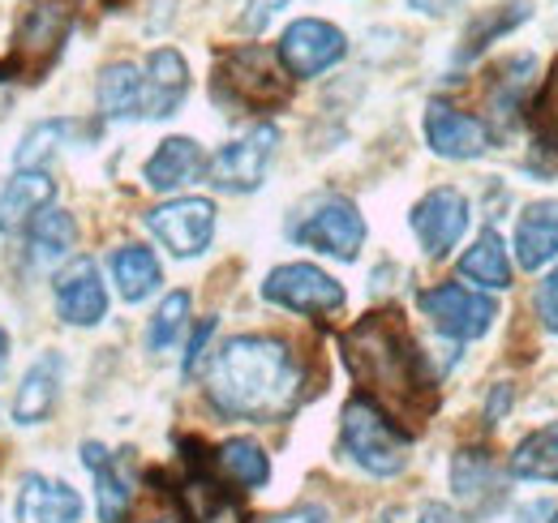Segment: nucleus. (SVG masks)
Listing matches in <instances>:
<instances>
[{"label": "nucleus", "instance_id": "nucleus-37", "mask_svg": "<svg viewBox=\"0 0 558 523\" xmlns=\"http://www.w3.org/2000/svg\"><path fill=\"white\" fill-rule=\"evenodd\" d=\"M511 399H515V391H511L507 382H498V387L489 391V403H486V425H498V421H502V412H511Z\"/></svg>", "mask_w": 558, "mask_h": 523}, {"label": "nucleus", "instance_id": "nucleus-16", "mask_svg": "<svg viewBox=\"0 0 558 523\" xmlns=\"http://www.w3.org/2000/svg\"><path fill=\"white\" fill-rule=\"evenodd\" d=\"M537 73H542V61L520 52V57H507L498 73H494V86H489V121L498 133H511L520 125L524 108H529V95L537 86Z\"/></svg>", "mask_w": 558, "mask_h": 523}, {"label": "nucleus", "instance_id": "nucleus-12", "mask_svg": "<svg viewBox=\"0 0 558 523\" xmlns=\"http://www.w3.org/2000/svg\"><path fill=\"white\" fill-rule=\"evenodd\" d=\"M469 215H473V206L456 185H438V190L421 197L413 215H409V223H413V236L421 241L425 258H447L464 241Z\"/></svg>", "mask_w": 558, "mask_h": 523}, {"label": "nucleus", "instance_id": "nucleus-36", "mask_svg": "<svg viewBox=\"0 0 558 523\" xmlns=\"http://www.w3.org/2000/svg\"><path fill=\"white\" fill-rule=\"evenodd\" d=\"M279 9H288V0H245V13H241V31H267L271 26V17H276Z\"/></svg>", "mask_w": 558, "mask_h": 523}, {"label": "nucleus", "instance_id": "nucleus-22", "mask_svg": "<svg viewBox=\"0 0 558 523\" xmlns=\"http://www.w3.org/2000/svg\"><path fill=\"white\" fill-rule=\"evenodd\" d=\"M57 197V181L48 168H17L0 190V232L31 223L39 210H48Z\"/></svg>", "mask_w": 558, "mask_h": 523}, {"label": "nucleus", "instance_id": "nucleus-13", "mask_svg": "<svg viewBox=\"0 0 558 523\" xmlns=\"http://www.w3.org/2000/svg\"><path fill=\"white\" fill-rule=\"evenodd\" d=\"M425 146L438 155V159H451V163H469V159H482L489 150V130L486 121L460 112L456 104L447 99H429L425 104Z\"/></svg>", "mask_w": 558, "mask_h": 523}, {"label": "nucleus", "instance_id": "nucleus-26", "mask_svg": "<svg viewBox=\"0 0 558 523\" xmlns=\"http://www.w3.org/2000/svg\"><path fill=\"white\" fill-rule=\"evenodd\" d=\"M507 472L515 481H537V485H555L558 481V421L533 429L529 438L515 442V451L507 459Z\"/></svg>", "mask_w": 558, "mask_h": 523}, {"label": "nucleus", "instance_id": "nucleus-11", "mask_svg": "<svg viewBox=\"0 0 558 523\" xmlns=\"http://www.w3.org/2000/svg\"><path fill=\"white\" fill-rule=\"evenodd\" d=\"M279 130L276 125H254L241 133L236 142L219 146V155L210 159V185L223 194H254L267 181V168L276 159Z\"/></svg>", "mask_w": 558, "mask_h": 523}, {"label": "nucleus", "instance_id": "nucleus-19", "mask_svg": "<svg viewBox=\"0 0 558 523\" xmlns=\"http://www.w3.org/2000/svg\"><path fill=\"white\" fill-rule=\"evenodd\" d=\"M203 168H207V155H203V146L194 137H163L155 146V155L142 163V181L155 194H177L190 181H198Z\"/></svg>", "mask_w": 558, "mask_h": 523}, {"label": "nucleus", "instance_id": "nucleus-40", "mask_svg": "<svg viewBox=\"0 0 558 523\" xmlns=\"http://www.w3.org/2000/svg\"><path fill=\"white\" fill-rule=\"evenodd\" d=\"M460 0H409V9H417V13H429V17H438V13H451Z\"/></svg>", "mask_w": 558, "mask_h": 523}, {"label": "nucleus", "instance_id": "nucleus-38", "mask_svg": "<svg viewBox=\"0 0 558 523\" xmlns=\"http://www.w3.org/2000/svg\"><path fill=\"white\" fill-rule=\"evenodd\" d=\"M267 523H327V511L323 507H292L283 515H271Z\"/></svg>", "mask_w": 558, "mask_h": 523}, {"label": "nucleus", "instance_id": "nucleus-7", "mask_svg": "<svg viewBox=\"0 0 558 523\" xmlns=\"http://www.w3.org/2000/svg\"><path fill=\"white\" fill-rule=\"evenodd\" d=\"M263 301H271L288 314H305V318H331L344 309V288L340 279H331L323 266L310 262H288L276 266L263 279Z\"/></svg>", "mask_w": 558, "mask_h": 523}, {"label": "nucleus", "instance_id": "nucleus-24", "mask_svg": "<svg viewBox=\"0 0 558 523\" xmlns=\"http://www.w3.org/2000/svg\"><path fill=\"white\" fill-rule=\"evenodd\" d=\"M73 245H77V219L61 206H48L26 223V254L35 266H52V262L70 258Z\"/></svg>", "mask_w": 558, "mask_h": 523}, {"label": "nucleus", "instance_id": "nucleus-35", "mask_svg": "<svg viewBox=\"0 0 558 523\" xmlns=\"http://www.w3.org/2000/svg\"><path fill=\"white\" fill-rule=\"evenodd\" d=\"M215 318H203L198 323V330L190 335V348H185V361H181V369H185V378H194L198 374V365H203V356H207V343H210V335H215Z\"/></svg>", "mask_w": 558, "mask_h": 523}, {"label": "nucleus", "instance_id": "nucleus-43", "mask_svg": "<svg viewBox=\"0 0 558 523\" xmlns=\"http://www.w3.org/2000/svg\"><path fill=\"white\" fill-rule=\"evenodd\" d=\"M150 523H181V520H150Z\"/></svg>", "mask_w": 558, "mask_h": 523}, {"label": "nucleus", "instance_id": "nucleus-6", "mask_svg": "<svg viewBox=\"0 0 558 523\" xmlns=\"http://www.w3.org/2000/svg\"><path fill=\"white\" fill-rule=\"evenodd\" d=\"M70 26H73V4L70 0H39L17 35H13V52H9V69L22 77V82H39L52 61L61 57L65 39H70Z\"/></svg>", "mask_w": 558, "mask_h": 523}, {"label": "nucleus", "instance_id": "nucleus-31", "mask_svg": "<svg viewBox=\"0 0 558 523\" xmlns=\"http://www.w3.org/2000/svg\"><path fill=\"white\" fill-rule=\"evenodd\" d=\"M190 292H168L163 301H159V309L150 314V327H146V348L150 352H168L177 339H181V330L190 323Z\"/></svg>", "mask_w": 558, "mask_h": 523}, {"label": "nucleus", "instance_id": "nucleus-42", "mask_svg": "<svg viewBox=\"0 0 558 523\" xmlns=\"http://www.w3.org/2000/svg\"><path fill=\"white\" fill-rule=\"evenodd\" d=\"M546 523H558V507H555V511H550V520H546Z\"/></svg>", "mask_w": 558, "mask_h": 523}, {"label": "nucleus", "instance_id": "nucleus-1", "mask_svg": "<svg viewBox=\"0 0 558 523\" xmlns=\"http://www.w3.org/2000/svg\"><path fill=\"white\" fill-rule=\"evenodd\" d=\"M207 399L232 421H283L301 403L296 352L276 335H232L210 361Z\"/></svg>", "mask_w": 558, "mask_h": 523}, {"label": "nucleus", "instance_id": "nucleus-33", "mask_svg": "<svg viewBox=\"0 0 558 523\" xmlns=\"http://www.w3.org/2000/svg\"><path fill=\"white\" fill-rule=\"evenodd\" d=\"M537 146H546V150H558V69L555 77H550V86L542 90V104H537Z\"/></svg>", "mask_w": 558, "mask_h": 523}, {"label": "nucleus", "instance_id": "nucleus-10", "mask_svg": "<svg viewBox=\"0 0 558 523\" xmlns=\"http://www.w3.org/2000/svg\"><path fill=\"white\" fill-rule=\"evenodd\" d=\"M279 65L288 77H323L327 69H336L349 57V39L336 22H323V17H296L288 22L283 39H279Z\"/></svg>", "mask_w": 558, "mask_h": 523}, {"label": "nucleus", "instance_id": "nucleus-8", "mask_svg": "<svg viewBox=\"0 0 558 523\" xmlns=\"http://www.w3.org/2000/svg\"><path fill=\"white\" fill-rule=\"evenodd\" d=\"M146 232L172 258H203L215 241V202L210 197H168L146 210Z\"/></svg>", "mask_w": 558, "mask_h": 523}, {"label": "nucleus", "instance_id": "nucleus-18", "mask_svg": "<svg viewBox=\"0 0 558 523\" xmlns=\"http://www.w3.org/2000/svg\"><path fill=\"white\" fill-rule=\"evenodd\" d=\"M65 387V356L61 352H44L17 382L13 391V421L17 425H44L61 399Z\"/></svg>", "mask_w": 558, "mask_h": 523}, {"label": "nucleus", "instance_id": "nucleus-27", "mask_svg": "<svg viewBox=\"0 0 558 523\" xmlns=\"http://www.w3.org/2000/svg\"><path fill=\"white\" fill-rule=\"evenodd\" d=\"M95 99L108 121H142V69L130 61L108 65L99 73Z\"/></svg>", "mask_w": 558, "mask_h": 523}, {"label": "nucleus", "instance_id": "nucleus-4", "mask_svg": "<svg viewBox=\"0 0 558 523\" xmlns=\"http://www.w3.org/2000/svg\"><path fill=\"white\" fill-rule=\"evenodd\" d=\"M340 451L369 476L387 481L409 467V438L396 429V421L369 399L356 394L340 412Z\"/></svg>", "mask_w": 558, "mask_h": 523}, {"label": "nucleus", "instance_id": "nucleus-41", "mask_svg": "<svg viewBox=\"0 0 558 523\" xmlns=\"http://www.w3.org/2000/svg\"><path fill=\"white\" fill-rule=\"evenodd\" d=\"M4 352H9V335L0 330V365H4Z\"/></svg>", "mask_w": 558, "mask_h": 523}, {"label": "nucleus", "instance_id": "nucleus-17", "mask_svg": "<svg viewBox=\"0 0 558 523\" xmlns=\"http://www.w3.org/2000/svg\"><path fill=\"white\" fill-rule=\"evenodd\" d=\"M17 523H82V498L57 476L44 472H26L22 489H17V507H13Z\"/></svg>", "mask_w": 558, "mask_h": 523}, {"label": "nucleus", "instance_id": "nucleus-15", "mask_svg": "<svg viewBox=\"0 0 558 523\" xmlns=\"http://www.w3.org/2000/svg\"><path fill=\"white\" fill-rule=\"evenodd\" d=\"M190 95V65L177 48H155L142 69V121H168Z\"/></svg>", "mask_w": 558, "mask_h": 523}, {"label": "nucleus", "instance_id": "nucleus-30", "mask_svg": "<svg viewBox=\"0 0 558 523\" xmlns=\"http://www.w3.org/2000/svg\"><path fill=\"white\" fill-rule=\"evenodd\" d=\"M520 22H529V0H507V4H494L486 9L473 26H469V35H464V48L456 52L460 61H473V57H482L494 39H502V35H511Z\"/></svg>", "mask_w": 558, "mask_h": 523}, {"label": "nucleus", "instance_id": "nucleus-2", "mask_svg": "<svg viewBox=\"0 0 558 523\" xmlns=\"http://www.w3.org/2000/svg\"><path fill=\"white\" fill-rule=\"evenodd\" d=\"M340 348H344V365L352 369V378L369 391L378 408L383 403L421 408L434 387V378L425 374V356L396 314H365L340 339Z\"/></svg>", "mask_w": 558, "mask_h": 523}, {"label": "nucleus", "instance_id": "nucleus-3", "mask_svg": "<svg viewBox=\"0 0 558 523\" xmlns=\"http://www.w3.org/2000/svg\"><path fill=\"white\" fill-rule=\"evenodd\" d=\"M210 95L215 104L236 108V112H271L279 104H288V73L276 52L245 44L215 61Z\"/></svg>", "mask_w": 558, "mask_h": 523}, {"label": "nucleus", "instance_id": "nucleus-14", "mask_svg": "<svg viewBox=\"0 0 558 523\" xmlns=\"http://www.w3.org/2000/svg\"><path fill=\"white\" fill-rule=\"evenodd\" d=\"M57 314L70 327H99L108 318V288L99 279V266L90 258H73L57 279H52Z\"/></svg>", "mask_w": 558, "mask_h": 523}, {"label": "nucleus", "instance_id": "nucleus-5", "mask_svg": "<svg viewBox=\"0 0 558 523\" xmlns=\"http://www.w3.org/2000/svg\"><path fill=\"white\" fill-rule=\"evenodd\" d=\"M288 236L327 258L356 262L361 245H365V219H361L356 202H349L344 194H323L301 210V219H292Z\"/></svg>", "mask_w": 558, "mask_h": 523}, {"label": "nucleus", "instance_id": "nucleus-39", "mask_svg": "<svg viewBox=\"0 0 558 523\" xmlns=\"http://www.w3.org/2000/svg\"><path fill=\"white\" fill-rule=\"evenodd\" d=\"M417 523H460V515H456L447 502H425V507H421V515H417Z\"/></svg>", "mask_w": 558, "mask_h": 523}, {"label": "nucleus", "instance_id": "nucleus-20", "mask_svg": "<svg viewBox=\"0 0 558 523\" xmlns=\"http://www.w3.org/2000/svg\"><path fill=\"white\" fill-rule=\"evenodd\" d=\"M82 463L95 476V507H99V523H121L134 507V476L125 467V459L108 455L99 442L82 447Z\"/></svg>", "mask_w": 558, "mask_h": 523}, {"label": "nucleus", "instance_id": "nucleus-34", "mask_svg": "<svg viewBox=\"0 0 558 523\" xmlns=\"http://www.w3.org/2000/svg\"><path fill=\"white\" fill-rule=\"evenodd\" d=\"M533 301H537V318H542V327L558 335V266L537 283V296H533Z\"/></svg>", "mask_w": 558, "mask_h": 523}, {"label": "nucleus", "instance_id": "nucleus-9", "mask_svg": "<svg viewBox=\"0 0 558 523\" xmlns=\"http://www.w3.org/2000/svg\"><path fill=\"white\" fill-rule=\"evenodd\" d=\"M421 314L434 323L438 335L456 339V343H469V339H482L494 318H498V305L489 301L486 292L477 288H464V283H434L417 296Z\"/></svg>", "mask_w": 558, "mask_h": 523}, {"label": "nucleus", "instance_id": "nucleus-32", "mask_svg": "<svg viewBox=\"0 0 558 523\" xmlns=\"http://www.w3.org/2000/svg\"><path fill=\"white\" fill-rule=\"evenodd\" d=\"M77 130L70 121H39V125H31V130L22 133V146H17V168H48V155L57 150V146H65V137Z\"/></svg>", "mask_w": 558, "mask_h": 523}, {"label": "nucleus", "instance_id": "nucleus-25", "mask_svg": "<svg viewBox=\"0 0 558 523\" xmlns=\"http://www.w3.org/2000/svg\"><path fill=\"white\" fill-rule=\"evenodd\" d=\"M108 270H112V283H117L121 301H130V305L146 301V296H150V292L163 283L159 258H155L146 245H121V250H112Z\"/></svg>", "mask_w": 558, "mask_h": 523}, {"label": "nucleus", "instance_id": "nucleus-29", "mask_svg": "<svg viewBox=\"0 0 558 523\" xmlns=\"http://www.w3.org/2000/svg\"><path fill=\"white\" fill-rule=\"evenodd\" d=\"M215 467L223 472L228 485H236L245 494H254V489H263L271 481V459H267V451L254 438H228L215 451Z\"/></svg>", "mask_w": 558, "mask_h": 523}, {"label": "nucleus", "instance_id": "nucleus-28", "mask_svg": "<svg viewBox=\"0 0 558 523\" xmlns=\"http://www.w3.org/2000/svg\"><path fill=\"white\" fill-rule=\"evenodd\" d=\"M460 279H469V283H477V288H489V292H502V288H511V258H507V245H502V236L486 228L469 250H464V258H460Z\"/></svg>", "mask_w": 558, "mask_h": 523}, {"label": "nucleus", "instance_id": "nucleus-23", "mask_svg": "<svg viewBox=\"0 0 558 523\" xmlns=\"http://www.w3.org/2000/svg\"><path fill=\"white\" fill-rule=\"evenodd\" d=\"M558 258V202H533L515 219V262L524 270H542Z\"/></svg>", "mask_w": 558, "mask_h": 523}, {"label": "nucleus", "instance_id": "nucleus-21", "mask_svg": "<svg viewBox=\"0 0 558 523\" xmlns=\"http://www.w3.org/2000/svg\"><path fill=\"white\" fill-rule=\"evenodd\" d=\"M451 489L473 515H489L502 502V472L486 451H460L451 459Z\"/></svg>", "mask_w": 558, "mask_h": 523}]
</instances>
